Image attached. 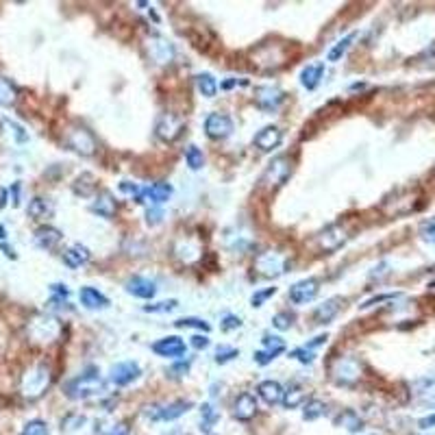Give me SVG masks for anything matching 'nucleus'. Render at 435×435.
<instances>
[{"mask_svg":"<svg viewBox=\"0 0 435 435\" xmlns=\"http://www.w3.org/2000/svg\"><path fill=\"white\" fill-rule=\"evenodd\" d=\"M103 385H105V381H103L100 372L87 370L83 374L74 376L72 381H67L63 388V394L70 401H85V399L96 396V394L103 390Z\"/></svg>","mask_w":435,"mask_h":435,"instance_id":"f257e3e1","label":"nucleus"},{"mask_svg":"<svg viewBox=\"0 0 435 435\" xmlns=\"http://www.w3.org/2000/svg\"><path fill=\"white\" fill-rule=\"evenodd\" d=\"M50 381H52L50 368H48L46 363H39V365H35L33 370H29V372L24 374L22 394H24L26 399H39L48 390Z\"/></svg>","mask_w":435,"mask_h":435,"instance_id":"f03ea898","label":"nucleus"},{"mask_svg":"<svg viewBox=\"0 0 435 435\" xmlns=\"http://www.w3.org/2000/svg\"><path fill=\"white\" fill-rule=\"evenodd\" d=\"M290 174H292V161H290V157L288 155H279V157H275V159L268 163V168L262 174L259 183L266 189H277V187H281L285 181L290 179Z\"/></svg>","mask_w":435,"mask_h":435,"instance_id":"7ed1b4c3","label":"nucleus"},{"mask_svg":"<svg viewBox=\"0 0 435 435\" xmlns=\"http://www.w3.org/2000/svg\"><path fill=\"white\" fill-rule=\"evenodd\" d=\"M185 120L179 114H161L155 122V135L163 144H172L183 135Z\"/></svg>","mask_w":435,"mask_h":435,"instance_id":"20e7f679","label":"nucleus"},{"mask_svg":"<svg viewBox=\"0 0 435 435\" xmlns=\"http://www.w3.org/2000/svg\"><path fill=\"white\" fill-rule=\"evenodd\" d=\"M255 266H257V270H259L262 277H266V279H277V277L285 275V272L290 270V259L283 253L268 251V253H262L259 257H257Z\"/></svg>","mask_w":435,"mask_h":435,"instance_id":"39448f33","label":"nucleus"},{"mask_svg":"<svg viewBox=\"0 0 435 435\" xmlns=\"http://www.w3.org/2000/svg\"><path fill=\"white\" fill-rule=\"evenodd\" d=\"M65 146L70 148V151L83 155V157H92L96 153V138H94V133L87 131L85 127H74L67 131V138H65Z\"/></svg>","mask_w":435,"mask_h":435,"instance_id":"423d86ee","label":"nucleus"},{"mask_svg":"<svg viewBox=\"0 0 435 435\" xmlns=\"http://www.w3.org/2000/svg\"><path fill=\"white\" fill-rule=\"evenodd\" d=\"M192 403L189 401H174L168 405H153V407H144V416L148 420H161V423H170V420H176L185 416L189 410H192Z\"/></svg>","mask_w":435,"mask_h":435,"instance_id":"0eeeda50","label":"nucleus"},{"mask_svg":"<svg viewBox=\"0 0 435 435\" xmlns=\"http://www.w3.org/2000/svg\"><path fill=\"white\" fill-rule=\"evenodd\" d=\"M331 374L337 385H355L361 374V363L355 357H342L333 363Z\"/></svg>","mask_w":435,"mask_h":435,"instance_id":"6e6552de","label":"nucleus"},{"mask_svg":"<svg viewBox=\"0 0 435 435\" xmlns=\"http://www.w3.org/2000/svg\"><path fill=\"white\" fill-rule=\"evenodd\" d=\"M285 100V92L277 85H257L255 87V105L262 109V112H277Z\"/></svg>","mask_w":435,"mask_h":435,"instance_id":"1a4fd4ad","label":"nucleus"},{"mask_svg":"<svg viewBox=\"0 0 435 435\" xmlns=\"http://www.w3.org/2000/svg\"><path fill=\"white\" fill-rule=\"evenodd\" d=\"M318 294H320V281L314 279V277H309V279H303V281H298V283L292 285V288H290V301L294 305H307V303L314 301Z\"/></svg>","mask_w":435,"mask_h":435,"instance_id":"9d476101","label":"nucleus"},{"mask_svg":"<svg viewBox=\"0 0 435 435\" xmlns=\"http://www.w3.org/2000/svg\"><path fill=\"white\" fill-rule=\"evenodd\" d=\"M205 133L209 140H226L231 133H233V120L226 114H209L205 120Z\"/></svg>","mask_w":435,"mask_h":435,"instance_id":"9b49d317","label":"nucleus"},{"mask_svg":"<svg viewBox=\"0 0 435 435\" xmlns=\"http://www.w3.org/2000/svg\"><path fill=\"white\" fill-rule=\"evenodd\" d=\"M142 374L140 363L135 361H120L116 365H112V370H109V381L116 385V388H125L129 383H133L135 379Z\"/></svg>","mask_w":435,"mask_h":435,"instance_id":"f8f14e48","label":"nucleus"},{"mask_svg":"<svg viewBox=\"0 0 435 435\" xmlns=\"http://www.w3.org/2000/svg\"><path fill=\"white\" fill-rule=\"evenodd\" d=\"M155 355L159 357H166V359H179L185 355V342L179 335H168V337H161L151 346Z\"/></svg>","mask_w":435,"mask_h":435,"instance_id":"ddd939ff","label":"nucleus"},{"mask_svg":"<svg viewBox=\"0 0 435 435\" xmlns=\"http://www.w3.org/2000/svg\"><path fill=\"white\" fill-rule=\"evenodd\" d=\"M125 290H127V294H131L135 298L151 301V298H155V294H157V283L151 281V279H146V277H131L125 283Z\"/></svg>","mask_w":435,"mask_h":435,"instance_id":"4468645a","label":"nucleus"},{"mask_svg":"<svg viewBox=\"0 0 435 435\" xmlns=\"http://www.w3.org/2000/svg\"><path fill=\"white\" fill-rule=\"evenodd\" d=\"M283 142V131L275 125H270V127H264L259 133L255 135V140L253 144L259 148V151L264 153H270V151H275V148H279Z\"/></svg>","mask_w":435,"mask_h":435,"instance_id":"2eb2a0df","label":"nucleus"},{"mask_svg":"<svg viewBox=\"0 0 435 435\" xmlns=\"http://www.w3.org/2000/svg\"><path fill=\"white\" fill-rule=\"evenodd\" d=\"M346 240H348L346 231H344L342 226H339V224H329V226H326V229L322 231V233L318 235L320 246H322V251H326V253L337 251Z\"/></svg>","mask_w":435,"mask_h":435,"instance_id":"dca6fc26","label":"nucleus"},{"mask_svg":"<svg viewBox=\"0 0 435 435\" xmlns=\"http://www.w3.org/2000/svg\"><path fill=\"white\" fill-rule=\"evenodd\" d=\"M257 414V399L251 392H242L233 403V418H237L240 423H248Z\"/></svg>","mask_w":435,"mask_h":435,"instance_id":"f3484780","label":"nucleus"},{"mask_svg":"<svg viewBox=\"0 0 435 435\" xmlns=\"http://www.w3.org/2000/svg\"><path fill=\"white\" fill-rule=\"evenodd\" d=\"M148 54L157 63H170L174 59V46L163 37H151L148 39Z\"/></svg>","mask_w":435,"mask_h":435,"instance_id":"a211bd4d","label":"nucleus"},{"mask_svg":"<svg viewBox=\"0 0 435 435\" xmlns=\"http://www.w3.org/2000/svg\"><path fill=\"white\" fill-rule=\"evenodd\" d=\"M61 240H63V233H61L59 229L50 226V224L39 226V229L35 231V235H33L35 246H37V248H42V251H52Z\"/></svg>","mask_w":435,"mask_h":435,"instance_id":"6ab92c4d","label":"nucleus"},{"mask_svg":"<svg viewBox=\"0 0 435 435\" xmlns=\"http://www.w3.org/2000/svg\"><path fill=\"white\" fill-rule=\"evenodd\" d=\"M172 196V185L170 183H155L151 187L142 189V196L138 202H151V205H163V202H168Z\"/></svg>","mask_w":435,"mask_h":435,"instance_id":"aec40b11","label":"nucleus"},{"mask_svg":"<svg viewBox=\"0 0 435 435\" xmlns=\"http://www.w3.org/2000/svg\"><path fill=\"white\" fill-rule=\"evenodd\" d=\"M344 307V298H339V296H333L329 298V301H324L316 311H314V322L316 324H329L339 311H342Z\"/></svg>","mask_w":435,"mask_h":435,"instance_id":"412c9836","label":"nucleus"},{"mask_svg":"<svg viewBox=\"0 0 435 435\" xmlns=\"http://www.w3.org/2000/svg\"><path fill=\"white\" fill-rule=\"evenodd\" d=\"M89 257H92V253H89L87 246H83V244H74V246H70L67 251H63L61 259H63V264H65L67 268L76 270V268H81V266H85V264L89 262Z\"/></svg>","mask_w":435,"mask_h":435,"instance_id":"4be33fe9","label":"nucleus"},{"mask_svg":"<svg viewBox=\"0 0 435 435\" xmlns=\"http://www.w3.org/2000/svg\"><path fill=\"white\" fill-rule=\"evenodd\" d=\"M257 394H259V399L268 405H279L283 401V385L279 381H262L259 385H257Z\"/></svg>","mask_w":435,"mask_h":435,"instance_id":"5701e85b","label":"nucleus"},{"mask_svg":"<svg viewBox=\"0 0 435 435\" xmlns=\"http://www.w3.org/2000/svg\"><path fill=\"white\" fill-rule=\"evenodd\" d=\"M78 298H81V305L87 307V309H105V307H109V298L103 292H98L96 288H89V285L81 288Z\"/></svg>","mask_w":435,"mask_h":435,"instance_id":"b1692460","label":"nucleus"},{"mask_svg":"<svg viewBox=\"0 0 435 435\" xmlns=\"http://www.w3.org/2000/svg\"><path fill=\"white\" fill-rule=\"evenodd\" d=\"M322 76H324V63L322 61L309 63L307 67H303V72H301V85L309 92H314L320 85Z\"/></svg>","mask_w":435,"mask_h":435,"instance_id":"393cba45","label":"nucleus"},{"mask_svg":"<svg viewBox=\"0 0 435 435\" xmlns=\"http://www.w3.org/2000/svg\"><path fill=\"white\" fill-rule=\"evenodd\" d=\"M92 213H98L100 218H105V220H112V218L116 215V209H118V205H116V200H114V196L109 194V192H103L96 200L92 202Z\"/></svg>","mask_w":435,"mask_h":435,"instance_id":"a878e982","label":"nucleus"},{"mask_svg":"<svg viewBox=\"0 0 435 435\" xmlns=\"http://www.w3.org/2000/svg\"><path fill=\"white\" fill-rule=\"evenodd\" d=\"M305 388L301 383H290L288 390H283V407H288V410H296V407L305 405Z\"/></svg>","mask_w":435,"mask_h":435,"instance_id":"bb28decb","label":"nucleus"},{"mask_svg":"<svg viewBox=\"0 0 435 435\" xmlns=\"http://www.w3.org/2000/svg\"><path fill=\"white\" fill-rule=\"evenodd\" d=\"M26 211H29V215L33 218V220H46V218H50L54 213V205L48 200V198H33L29 202V207H26Z\"/></svg>","mask_w":435,"mask_h":435,"instance_id":"cd10ccee","label":"nucleus"},{"mask_svg":"<svg viewBox=\"0 0 435 435\" xmlns=\"http://www.w3.org/2000/svg\"><path fill=\"white\" fill-rule=\"evenodd\" d=\"M72 189H74V194H76V196H81V198H89L94 192H96V179H94V174L83 172V174H81L78 179L74 181Z\"/></svg>","mask_w":435,"mask_h":435,"instance_id":"c85d7f7f","label":"nucleus"},{"mask_svg":"<svg viewBox=\"0 0 435 435\" xmlns=\"http://www.w3.org/2000/svg\"><path fill=\"white\" fill-rule=\"evenodd\" d=\"M196 87L205 98H213L218 94V81L209 72H200L196 74Z\"/></svg>","mask_w":435,"mask_h":435,"instance_id":"c756f323","label":"nucleus"},{"mask_svg":"<svg viewBox=\"0 0 435 435\" xmlns=\"http://www.w3.org/2000/svg\"><path fill=\"white\" fill-rule=\"evenodd\" d=\"M357 39V33H348L344 39H339V42L329 50V54H326V61H331V63H335V61H339L344 57V54L348 52V48H350V44L355 42Z\"/></svg>","mask_w":435,"mask_h":435,"instance_id":"7c9ffc66","label":"nucleus"},{"mask_svg":"<svg viewBox=\"0 0 435 435\" xmlns=\"http://www.w3.org/2000/svg\"><path fill=\"white\" fill-rule=\"evenodd\" d=\"M326 414V403L320 399H309L303 405V418L305 420H318Z\"/></svg>","mask_w":435,"mask_h":435,"instance_id":"2f4dec72","label":"nucleus"},{"mask_svg":"<svg viewBox=\"0 0 435 435\" xmlns=\"http://www.w3.org/2000/svg\"><path fill=\"white\" fill-rule=\"evenodd\" d=\"M337 425H342V427H346L350 433H357V431H361L363 429V423H361V418L355 414V412H350V410H346L342 416L337 418Z\"/></svg>","mask_w":435,"mask_h":435,"instance_id":"473e14b6","label":"nucleus"},{"mask_svg":"<svg viewBox=\"0 0 435 435\" xmlns=\"http://www.w3.org/2000/svg\"><path fill=\"white\" fill-rule=\"evenodd\" d=\"M16 103V87L11 85V81L0 76V107H11Z\"/></svg>","mask_w":435,"mask_h":435,"instance_id":"72a5a7b5","label":"nucleus"},{"mask_svg":"<svg viewBox=\"0 0 435 435\" xmlns=\"http://www.w3.org/2000/svg\"><path fill=\"white\" fill-rule=\"evenodd\" d=\"M185 161H187V166L192 168V170H200L202 163H205V157H202V151H200L198 146L189 144L185 148Z\"/></svg>","mask_w":435,"mask_h":435,"instance_id":"f704fd0d","label":"nucleus"},{"mask_svg":"<svg viewBox=\"0 0 435 435\" xmlns=\"http://www.w3.org/2000/svg\"><path fill=\"white\" fill-rule=\"evenodd\" d=\"M176 307H179V301H174V298H170V301H161V303H153V305H144V311H146V314H170V311H174Z\"/></svg>","mask_w":435,"mask_h":435,"instance_id":"c9c22d12","label":"nucleus"},{"mask_svg":"<svg viewBox=\"0 0 435 435\" xmlns=\"http://www.w3.org/2000/svg\"><path fill=\"white\" fill-rule=\"evenodd\" d=\"M174 324L179 326V329H200L205 333L211 331V324L207 320H200V318H181V320H176Z\"/></svg>","mask_w":435,"mask_h":435,"instance_id":"e433bc0d","label":"nucleus"},{"mask_svg":"<svg viewBox=\"0 0 435 435\" xmlns=\"http://www.w3.org/2000/svg\"><path fill=\"white\" fill-rule=\"evenodd\" d=\"M20 435H48V425L44 423V420H39V418L29 420V423L22 427Z\"/></svg>","mask_w":435,"mask_h":435,"instance_id":"4c0bfd02","label":"nucleus"},{"mask_svg":"<svg viewBox=\"0 0 435 435\" xmlns=\"http://www.w3.org/2000/svg\"><path fill=\"white\" fill-rule=\"evenodd\" d=\"M85 425V416H81V414H70V416H65L61 420V431L63 433H72L76 429H81Z\"/></svg>","mask_w":435,"mask_h":435,"instance_id":"58836bf2","label":"nucleus"},{"mask_svg":"<svg viewBox=\"0 0 435 435\" xmlns=\"http://www.w3.org/2000/svg\"><path fill=\"white\" fill-rule=\"evenodd\" d=\"M3 125L9 129V133L13 135V140H16V144H26V142H29V133H26L24 127H20L18 122H13V120H3Z\"/></svg>","mask_w":435,"mask_h":435,"instance_id":"ea45409f","label":"nucleus"},{"mask_svg":"<svg viewBox=\"0 0 435 435\" xmlns=\"http://www.w3.org/2000/svg\"><path fill=\"white\" fill-rule=\"evenodd\" d=\"M262 344H264V350L275 352V355H281V352L285 350V342H283L281 337H277V335H264Z\"/></svg>","mask_w":435,"mask_h":435,"instance_id":"a19ab883","label":"nucleus"},{"mask_svg":"<svg viewBox=\"0 0 435 435\" xmlns=\"http://www.w3.org/2000/svg\"><path fill=\"white\" fill-rule=\"evenodd\" d=\"M292 322H294V316L290 314V311H279V314L272 318V326L279 331H288L292 326Z\"/></svg>","mask_w":435,"mask_h":435,"instance_id":"79ce46f5","label":"nucleus"},{"mask_svg":"<svg viewBox=\"0 0 435 435\" xmlns=\"http://www.w3.org/2000/svg\"><path fill=\"white\" fill-rule=\"evenodd\" d=\"M420 237L429 244H435V218H429V220L420 224Z\"/></svg>","mask_w":435,"mask_h":435,"instance_id":"37998d69","label":"nucleus"},{"mask_svg":"<svg viewBox=\"0 0 435 435\" xmlns=\"http://www.w3.org/2000/svg\"><path fill=\"white\" fill-rule=\"evenodd\" d=\"M240 357V350L237 348H226V346H220L215 350V363H226L231 359Z\"/></svg>","mask_w":435,"mask_h":435,"instance_id":"c03bdc74","label":"nucleus"},{"mask_svg":"<svg viewBox=\"0 0 435 435\" xmlns=\"http://www.w3.org/2000/svg\"><path fill=\"white\" fill-rule=\"evenodd\" d=\"M290 357H292V359H298L301 363H311V361L316 359L314 350H307L305 346H301V348H294V350L290 352Z\"/></svg>","mask_w":435,"mask_h":435,"instance_id":"a18cd8bd","label":"nucleus"},{"mask_svg":"<svg viewBox=\"0 0 435 435\" xmlns=\"http://www.w3.org/2000/svg\"><path fill=\"white\" fill-rule=\"evenodd\" d=\"M200 414H202V427H205V429H211L213 423L218 420V414L213 412V407H211V405H202V407H200Z\"/></svg>","mask_w":435,"mask_h":435,"instance_id":"49530a36","label":"nucleus"},{"mask_svg":"<svg viewBox=\"0 0 435 435\" xmlns=\"http://www.w3.org/2000/svg\"><path fill=\"white\" fill-rule=\"evenodd\" d=\"M277 294V288H268V290H264V292H255L253 294V298H251V305L253 307H262L270 296H275Z\"/></svg>","mask_w":435,"mask_h":435,"instance_id":"de8ad7c7","label":"nucleus"},{"mask_svg":"<svg viewBox=\"0 0 435 435\" xmlns=\"http://www.w3.org/2000/svg\"><path fill=\"white\" fill-rule=\"evenodd\" d=\"M120 192L131 194L135 200H140V196H142V189H140V185H138V183H131V181H122V183H120Z\"/></svg>","mask_w":435,"mask_h":435,"instance_id":"09e8293b","label":"nucleus"},{"mask_svg":"<svg viewBox=\"0 0 435 435\" xmlns=\"http://www.w3.org/2000/svg\"><path fill=\"white\" fill-rule=\"evenodd\" d=\"M242 326V318L240 316H233V314H229L222 318V329L224 331H233V329H240Z\"/></svg>","mask_w":435,"mask_h":435,"instance_id":"8fccbe9b","label":"nucleus"},{"mask_svg":"<svg viewBox=\"0 0 435 435\" xmlns=\"http://www.w3.org/2000/svg\"><path fill=\"white\" fill-rule=\"evenodd\" d=\"M103 435H131V431H129L127 423H118V425H114L109 431H105Z\"/></svg>","mask_w":435,"mask_h":435,"instance_id":"3c124183","label":"nucleus"},{"mask_svg":"<svg viewBox=\"0 0 435 435\" xmlns=\"http://www.w3.org/2000/svg\"><path fill=\"white\" fill-rule=\"evenodd\" d=\"M399 294H383V296H374V298H370V301H365L363 305H361V309H365V307H372V305H376V303H383V301H392V298H396Z\"/></svg>","mask_w":435,"mask_h":435,"instance_id":"603ef678","label":"nucleus"},{"mask_svg":"<svg viewBox=\"0 0 435 435\" xmlns=\"http://www.w3.org/2000/svg\"><path fill=\"white\" fill-rule=\"evenodd\" d=\"M192 346L198 348V350H200V348H207V346H209V337H207V335H194V337H192Z\"/></svg>","mask_w":435,"mask_h":435,"instance_id":"864d4df0","label":"nucleus"},{"mask_svg":"<svg viewBox=\"0 0 435 435\" xmlns=\"http://www.w3.org/2000/svg\"><path fill=\"white\" fill-rule=\"evenodd\" d=\"M146 218H148V224H159V222H161V218H163V213H161L159 209H148V211H146Z\"/></svg>","mask_w":435,"mask_h":435,"instance_id":"5fc2aeb1","label":"nucleus"},{"mask_svg":"<svg viewBox=\"0 0 435 435\" xmlns=\"http://www.w3.org/2000/svg\"><path fill=\"white\" fill-rule=\"evenodd\" d=\"M326 339H329V335H326V333H324V335H318V337H314V339H311V342H309V344H305V348H307V350H314L316 346L324 344V342H326Z\"/></svg>","mask_w":435,"mask_h":435,"instance_id":"6e6d98bb","label":"nucleus"},{"mask_svg":"<svg viewBox=\"0 0 435 435\" xmlns=\"http://www.w3.org/2000/svg\"><path fill=\"white\" fill-rule=\"evenodd\" d=\"M420 429H433L435 427V414H431V416H425L423 420H420Z\"/></svg>","mask_w":435,"mask_h":435,"instance_id":"4d7b16f0","label":"nucleus"},{"mask_svg":"<svg viewBox=\"0 0 435 435\" xmlns=\"http://www.w3.org/2000/svg\"><path fill=\"white\" fill-rule=\"evenodd\" d=\"M189 370V361H185V363H176L174 368H172V372H187Z\"/></svg>","mask_w":435,"mask_h":435,"instance_id":"13d9d810","label":"nucleus"},{"mask_svg":"<svg viewBox=\"0 0 435 435\" xmlns=\"http://www.w3.org/2000/svg\"><path fill=\"white\" fill-rule=\"evenodd\" d=\"M5 205H7V189L0 192V207H5Z\"/></svg>","mask_w":435,"mask_h":435,"instance_id":"bf43d9fd","label":"nucleus"},{"mask_svg":"<svg viewBox=\"0 0 435 435\" xmlns=\"http://www.w3.org/2000/svg\"><path fill=\"white\" fill-rule=\"evenodd\" d=\"M5 235H7V231H5L3 226H0V240H5Z\"/></svg>","mask_w":435,"mask_h":435,"instance_id":"052dcab7","label":"nucleus"}]
</instances>
